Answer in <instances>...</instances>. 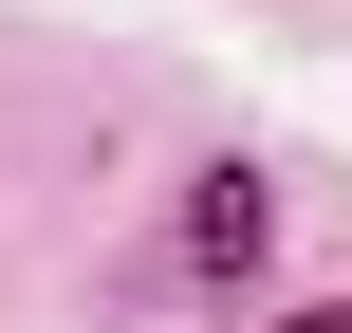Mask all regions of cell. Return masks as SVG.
<instances>
[{"label":"cell","instance_id":"cell-2","mask_svg":"<svg viewBox=\"0 0 352 333\" xmlns=\"http://www.w3.org/2000/svg\"><path fill=\"white\" fill-rule=\"evenodd\" d=\"M278 333H352V297H316V315H278Z\"/></svg>","mask_w":352,"mask_h":333},{"label":"cell","instance_id":"cell-1","mask_svg":"<svg viewBox=\"0 0 352 333\" xmlns=\"http://www.w3.org/2000/svg\"><path fill=\"white\" fill-rule=\"evenodd\" d=\"M186 260H204V278H260V260H278V185H260V167H204V185H186Z\"/></svg>","mask_w":352,"mask_h":333}]
</instances>
